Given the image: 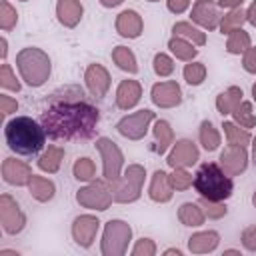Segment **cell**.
<instances>
[{
    "instance_id": "cell-1",
    "label": "cell",
    "mask_w": 256,
    "mask_h": 256,
    "mask_svg": "<svg viewBox=\"0 0 256 256\" xmlns=\"http://www.w3.org/2000/svg\"><path fill=\"white\" fill-rule=\"evenodd\" d=\"M98 120V108L84 100V92L78 86H66L54 92L48 100V108H44L40 116V124L52 140L92 138Z\"/></svg>"
},
{
    "instance_id": "cell-2",
    "label": "cell",
    "mask_w": 256,
    "mask_h": 256,
    "mask_svg": "<svg viewBox=\"0 0 256 256\" xmlns=\"http://www.w3.org/2000/svg\"><path fill=\"white\" fill-rule=\"evenodd\" d=\"M4 138L12 152L30 156L42 150L46 140V130L40 122H36L30 116H16L6 124Z\"/></svg>"
},
{
    "instance_id": "cell-3",
    "label": "cell",
    "mask_w": 256,
    "mask_h": 256,
    "mask_svg": "<svg viewBox=\"0 0 256 256\" xmlns=\"http://www.w3.org/2000/svg\"><path fill=\"white\" fill-rule=\"evenodd\" d=\"M194 188L202 198L222 202L232 196V178L216 162H204L194 174Z\"/></svg>"
},
{
    "instance_id": "cell-4",
    "label": "cell",
    "mask_w": 256,
    "mask_h": 256,
    "mask_svg": "<svg viewBox=\"0 0 256 256\" xmlns=\"http://www.w3.org/2000/svg\"><path fill=\"white\" fill-rule=\"evenodd\" d=\"M16 68H18L22 80L32 88L42 86L50 78V72H52L48 54L36 46L22 48L16 54Z\"/></svg>"
},
{
    "instance_id": "cell-5",
    "label": "cell",
    "mask_w": 256,
    "mask_h": 256,
    "mask_svg": "<svg viewBox=\"0 0 256 256\" xmlns=\"http://www.w3.org/2000/svg\"><path fill=\"white\" fill-rule=\"evenodd\" d=\"M146 178V170L140 164H130L124 172V176H120L114 184H110L112 188V196L114 202H136L142 194V184Z\"/></svg>"
},
{
    "instance_id": "cell-6",
    "label": "cell",
    "mask_w": 256,
    "mask_h": 256,
    "mask_svg": "<svg viewBox=\"0 0 256 256\" xmlns=\"http://www.w3.org/2000/svg\"><path fill=\"white\" fill-rule=\"evenodd\" d=\"M130 238H132V228L124 220H110L104 226L100 250L104 256H122L128 250Z\"/></svg>"
},
{
    "instance_id": "cell-7",
    "label": "cell",
    "mask_w": 256,
    "mask_h": 256,
    "mask_svg": "<svg viewBox=\"0 0 256 256\" xmlns=\"http://www.w3.org/2000/svg\"><path fill=\"white\" fill-rule=\"evenodd\" d=\"M96 150L102 156V176L108 184H114L122 174V164H124V154L122 150L116 146V142H112L110 138L102 136L96 140Z\"/></svg>"
},
{
    "instance_id": "cell-8",
    "label": "cell",
    "mask_w": 256,
    "mask_h": 256,
    "mask_svg": "<svg viewBox=\"0 0 256 256\" xmlns=\"http://www.w3.org/2000/svg\"><path fill=\"white\" fill-rule=\"evenodd\" d=\"M112 200H114L112 188L108 186L106 180L90 182L88 186H84L76 192V202L90 210H108Z\"/></svg>"
},
{
    "instance_id": "cell-9",
    "label": "cell",
    "mask_w": 256,
    "mask_h": 256,
    "mask_svg": "<svg viewBox=\"0 0 256 256\" xmlns=\"http://www.w3.org/2000/svg\"><path fill=\"white\" fill-rule=\"evenodd\" d=\"M154 116H156V114H154L152 110H148V108L138 110V112H134V114L124 116V118L116 124V130H118L124 138L140 140V138L146 136L148 126H150V122L154 120Z\"/></svg>"
},
{
    "instance_id": "cell-10",
    "label": "cell",
    "mask_w": 256,
    "mask_h": 256,
    "mask_svg": "<svg viewBox=\"0 0 256 256\" xmlns=\"http://www.w3.org/2000/svg\"><path fill=\"white\" fill-rule=\"evenodd\" d=\"M0 222H2L4 232H8V234H18L26 224L24 212L20 210L18 202L10 194L0 196Z\"/></svg>"
},
{
    "instance_id": "cell-11",
    "label": "cell",
    "mask_w": 256,
    "mask_h": 256,
    "mask_svg": "<svg viewBox=\"0 0 256 256\" xmlns=\"http://www.w3.org/2000/svg\"><path fill=\"white\" fill-rule=\"evenodd\" d=\"M150 96H152V102L160 108H174L182 102V90L176 80H166V82L154 84L150 90Z\"/></svg>"
},
{
    "instance_id": "cell-12",
    "label": "cell",
    "mask_w": 256,
    "mask_h": 256,
    "mask_svg": "<svg viewBox=\"0 0 256 256\" xmlns=\"http://www.w3.org/2000/svg\"><path fill=\"white\" fill-rule=\"evenodd\" d=\"M198 158H200V152L192 140H178L172 152L168 154L166 162L170 168H188V166H194Z\"/></svg>"
},
{
    "instance_id": "cell-13",
    "label": "cell",
    "mask_w": 256,
    "mask_h": 256,
    "mask_svg": "<svg viewBox=\"0 0 256 256\" xmlns=\"http://www.w3.org/2000/svg\"><path fill=\"white\" fill-rule=\"evenodd\" d=\"M248 166V152L244 146H232L228 144L220 154V168L228 176H238Z\"/></svg>"
},
{
    "instance_id": "cell-14",
    "label": "cell",
    "mask_w": 256,
    "mask_h": 256,
    "mask_svg": "<svg viewBox=\"0 0 256 256\" xmlns=\"http://www.w3.org/2000/svg\"><path fill=\"white\" fill-rule=\"evenodd\" d=\"M100 228V220L92 214H82L74 220L72 224V238L76 240L78 246L82 248H90L94 238H96V232Z\"/></svg>"
},
{
    "instance_id": "cell-15",
    "label": "cell",
    "mask_w": 256,
    "mask_h": 256,
    "mask_svg": "<svg viewBox=\"0 0 256 256\" xmlns=\"http://www.w3.org/2000/svg\"><path fill=\"white\" fill-rule=\"evenodd\" d=\"M192 22H196L198 26L206 28V30H216L220 24V14H218V6L212 0H196L190 12Z\"/></svg>"
},
{
    "instance_id": "cell-16",
    "label": "cell",
    "mask_w": 256,
    "mask_h": 256,
    "mask_svg": "<svg viewBox=\"0 0 256 256\" xmlns=\"http://www.w3.org/2000/svg\"><path fill=\"white\" fill-rule=\"evenodd\" d=\"M2 178L12 186H26L32 178V168L22 160L6 158L2 162Z\"/></svg>"
},
{
    "instance_id": "cell-17",
    "label": "cell",
    "mask_w": 256,
    "mask_h": 256,
    "mask_svg": "<svg viewBox=\"0 0 256 256\" xmlns=\"http://www.w3.org/2000/svg\"><path fill=\"white\" fill-rule=\"evenodd\" d=\"M84 80L88 90L92 92V96H106L108 88H110V74L102 64H90L84 72Z\"/></svg>"
},
{
    "instance_id": "cell-18",
    "label": "cell",
    "mask_w": 256,
    "mask_h": 256,
    "mask_svg": "<svg viewBox=\"0 0 256 256\" xmlns=\"http://www.w3.org/2000/svg\"><path fill=\"white\" fill-rule=\"evenodd\" d=\"M144 30L142 16L136 10H124L116 16V32L124 38H138Z\"/></svg>"
},
{
    "instance_id": "cell-19",
    "label": "cell",
    "mask_w": 256,
    "mask_h": 256,
    "mask_svg": "<svg viewBox=\"0 0 256 256\" xmlns=\"http://www.w3.org/2000/svg\"><path fill=\"white\" fill-rule=\"evenodd\" d=\"M142 86L136 80H122L116 90V106L120 110H130L140 102Z\"/></svg>"
},
{
    "instance_id": "cell-20",
    "label": "cell",
    "mask_w": 256,
    "mask_h": 256,
    "mask_svg": "<svg viewBox=\"0 0 256 256\" xmlns=\"http://www.w3.org/2000/svg\"><path fill=\"white\" fill-rule=\"evenodd\" d=\"M82 4L80 0H58L56 4V16H58V22L66 28H74L80 18H82Z\"/></svg>"
},
{
    "instance_id": "cell-21",
    "label": "cell",
    "mask_w": 256,
    "mask_h": 256,
    "mask_svg": "<svg viewBox=\"0 0 256 256\" xmlns=\"http://www.w3.org/2000/svg\"><path fill=\"white\" fill-rule=\"evenodd\" d=\"M220 242V236L218 232L214 230H206V232H196L188 238V250L194 252V254H206V252H212L216 250Z\"/></svg>"
},
{
    "instance_id": "cell-22",
    "label": "cell",
    "mask_w": 256,
    "mask_h": 256,
    "mask_svg": "<svg viewBox=\"0 0 256 256\" xmlns=\"http://www.w3.org/2000/svg\"><path fill=\"white\" fill-rule=\"evenodd\" d=\"M172 190L174 188L168 180V174L164 170H156L152 174V182H150V190H148L150 198L154 202H168L172 198Z\"/></svg>"
},
{
    "instance_id": "cell-23",
    "label": "cell",
    "mask_w": 256,
    "mask_h": 256,
    "mask_svg": "<svg viewBox=\"0 0 256 256\" xmlns=\"http://www.w3.org/2000/svg\"><path fill=\"white\" fill-rule=\"evenodd\" d=\"M28 190L32 194V198H36L38 202H48L54 198V192H56V186L52 180L44 178V176H36L32 174L30 182H28Z\"/></svg>"
},
{
    "instance_id": "cell-24",
    "label": "cell",
    "mask_w": 256,
    "mask_h": 256,
    "mask_svg": "<svg viewBox=\"0 0 256 256\" xmlns=\"http://www.w3.org/2000/svg\"><path fill=\"white\" fill-rule=\"evenodd\" d=\"M240 102H242V88L230 86V88H226L224 92L218 94V98H216V108H218V112H220L222 116H226V114H232L234 108H236Z\"/></svg>"
},
{
    "instance_id": "cell-25",
    "label": "cell",
    "mask_w": 256,
    "mask_h": 256,
    "mask_svg": "<svg viewBox=\"0 0 256 256\" xmlns=\"http://www.w3.org/2000/svg\"><path fill=\"white\" fill-rule=\"evenodd\" d=\"M204 210L200 208V204H194V202H184L180 208H178V220L184 224V226H202L204 224Z\"/></svg>"
},
{
    "instance_id": "cell-26",
    "label": "cell",
    "mask_w": 256,
    "mask_h": 256,
    "mask_svg": "<svg viewBox=\"0 0 256 256\" xmlns=\"http://www.w3.org/2000/svg\"><path fill=\"white\" fill-rule=\"evenodd\" d=\"M64 160V148L60 146H48V150L38 158V168L48 172V174H54L58 172L60 164Z\"/></svg>"
},
{
    "instance_id": "cell-27",
    "label": "cell",
    "mask_w": 256,
    "mask_h": 256,
    "mask_svg": "<svg viewBox=\"0 0 256 256\" xmlns=\"http://www.w3.org/2000/svg\"><path fill=\"white\" fill-rule=\"evenodd\" d=\"M112 60H114V64H116L120 70H124V72H128V74H136V72H138L136 56H134V52H132L130 48H126V46H116V48L112 50Z\"/></svg>"
},
{
    "instance_id": "cell-28",
    "label": "cell",
    "mask_w": 256,
    "mask_h": 256,
    "mask_svg": "<svg viewBox=\"0 0 256 256\" xmlns=\"http://www.w3.org/2000/svg\"><path fill=\"white\" fill-rule=\"evenodd\" d=\"M244 22H248V14H246V10H242V6H240V8H232L228 14H224V16L220 18L218 28H220L222 34H230V32L242 28Z\"/></svg>"
},
{
    "instance_id": "cell-29",
    "label": "cell",
    "mask_w": 256,
    "mask_h": 256,
    "mask_svg": "<svg viewBox=\"0 0 256 256\" xmlns=\"http://www.w3.org/2000/svg\"><path fill=\"white\" fill-rule=\"evenodd\" d=\"M172 32L174 36H180V38H186L188 42H192L194 46H204L206 44V34L202 30H198L196 26H192L190 22H176L172 26Z\"/></svg>"
},
{
    "instance_id": "cell-30",
    "label": "cell",
    "mask_w": 256,
    "mask_h": 256,
    "mask_svg": "<svg viewBox=\"0 0 256 256\" xmlns=\"http://www.w3.org/2000/svg\"><path fill=\"white\" fill-rule=\"evenodd\" d=\"M168 48L172 50V54L178 58V60H184V62H192V58L198 54V48L188 42L186 38H180V36H174L168 40Z\"/></svg>"
},
{
    "instance_id": "cell-31",
    "label": "cell",
    "mask_w": 256,
    "mask_h": 256,
    "mask_svg": "<svg viewBox=\"0 0 256 256\" xmlns=\"http://www.w3.org/2000/svg\"><path fill=\"white\" fill-rule=\"evenodd\" d=\"M224 128V134H226V142L232 144V146H248L250 144V132L246 128H240L236 122H224L222 124Z\"/></svg>"
},
{
    "instance_id": "cell-32",
    "label": "cell",
    "mask_w": 256,
    "mask_h": 256,
    "mask_svg": "<svg viewBox=\"0 0 256 256\" xmlns=\"http://www.w3.org/2000/svg\"><path fill=\"white\" fill-rule=\"evenodd\" d=\"M154 138H156V152L166 154V150L170 148V144L174 140V132L166 120H158L154 124Z\"/></svg>"
},
{
    "instance_id": "cell-33",
    "label": "cell",
    "mask_w": 256,
    "mask_h": 256,
    "mask_svg": "<svg viewBox=\"0 0 256 256\" xmlns=\"http://www.w3.org/2000/svg\"><path fill=\"white\" fill-rule=\"evenodd\" d=\"M200 144L206 152H214L220 146V132L214 128L210 120H202L200 124Z\"/></svg>"
},
{
    "instance_id": "cell-34",
    "label": "cell",
    "mask_w": 256,
    "mask_h": 256,
    "mask_svg": "<svg viewBox=\"0 0 256 256\" xmlns=\"http://www.w3.org/2000/svg\"><path fill=\"white\" fill-rule=\"evenodd\" d=\"M250 46H252V42H250V34H248L246 30L238 28V30H234V32L228 34L226 50H228L230 54H244Z\"/></svg>"
},
{
    "instance_id": "cell-35",
    "label": "cell",
    "mask_w": 256,
    "mask_h": 256,
    "mask_svg": "<svg viewBox=\"0 0 256 256\" xmlns=\"http://www.w3.org/2000/svg\"><path fill=\"white\" fill-rule=\"evenodd\" d=\"M232 116H234V122L242 128H254L256 126V114L252 110V102H240L234 108Z\"/></svg>"
},
{
    "instance_id": "cell-36",
    "label": "cell",
    "mask_w": 256,
    "mask_h": 256,
    "mask_svg": "<svg viewBox=\"0 0 256 256\" xmlns=\"http://www.w3.org/2000/svg\"><path fill=\"white\" fill-rule=\"evenodd\" d=\"M72 172H74V178L80 180V182H90L94 176H96V166L90 158H78L72 166Z\"/></svg>"
},
{
    "instance_id": "cell-37",
    "label": "cell",
    "mask_w": 256,
    "mask_h": 256,
    "mask_svg": "<svg viewBox=\"0 0 256 256\" xmlns=\"http://www.w3.org/2000/svg\"><path fill=\"white\" fill-rule=\"evenodd\" d=\"M204 78H206V66H204V62H190V64L184 66V80L190 86L202 84Z\"/></svg>"
},
{
    "instance_id": "cell-38",
    "label": "cell",
    "mask_w": 256,
    "mask_h": 256,
    "mask_svg": "<svg viewBox=\"0 0 256 256\" xmlns=\"http://www.w3.org/2000/svg\"><path fill=\"white\" fill-rule=\"evenodd\" d=\"M168 180H170L174 190H186L194 184L192 174L186 168H172V174H168Z\"/></svg>"
},
{
    "instance_id": "cell-39",
    "label": "cell",
    "mask_w": 256,
    "mask_h": 256,
    "mask_svg": "<svg viewBox=\"0 0 256 256\" xmlns=\"http://www.w3.org/2000/svg\"><path fill=\"white\" fill-rule=\"evenodd\" d=\"M16 22H18V12H16V8H12L6 0H2V2H0V28H2L4 32H8V30H12V28L16 26Z\"/></svg>"
},
{
    "instance_id": "cell-40",
    "label": "cell",
    "mask_w": 256,
    "mask_h": 256,
    "mask_svg": "<svg viewBox=\"0 0 256 256\" xmlns=\"http://www.w3.org/2000/svg\"><path fill=\"white\" fill-rule=\"evenodd\" d=\"M152 66H154V72H156L158 76H170V74L174 72V60H172L168 54H164V52H158V54L154 56Z\"/></svg>"
},
{
    "instance_id": "cell-41",
    "label": "cell",
    "mask_w": 256,
    "mask_h": 256,
    "mask_svg": "<svg viewBox=\"0 0 256 256\" xmlns=\"http://www.w3.org/2000/svg\"><path fill=\"white\" fill-rule=\"evenodd\" d=\"M0 86L2 88H6V90H20V82L16 80V76H14V72H12V68H10V64H2V68H0Z\"/></svg>"
},
{
    "instance_id": "cell-42",
    "label": "cell",
    "mask_w": 256,
    "mask_h": 256,
    "mask_svg": "<svg viewBox=\"0 0 256 256\" xmlns=\"http://www.w3.org/2000/svg\"><path fill=\"white\" fill-rule=\"evenodd\" d=\"M200 206H202V210L208 218H222L226 214V206L222 202H216V200L200 198Z\"/></svg>"
},
{
    "instance_id": "cell-43",
    "label": "cell",
    "mask_w": 256,
    "mask_h": 256,
    "mask_svg": "<svg viewBox=\"0 0 256 256\" xmlns=\"http://www.w3.org/2000/svg\"><path fill=\"white\" fill-rule=\"evenodd\" d=\"M134 256H154L156 254V244L150 238H140L136 242V246L132 248Z\"/></svg>"
},
{
    "instance_id": "cell-44",
    "label": "cell",
    "mask_w": 256,
    "mask_h": 256,
    "mask_svg": "<svg viewBox=\"0 0 256 256\" xmlns=\"http://www.w3.org/2000/svg\"><path fill=\"white\" fill-rule=\"evenodd\" d=\"M242 66H244V70H246V72L256 74V46H250V48L244 52Z\"/></svg>"
},
{
    "instance_id": "cell-45",
    "label": "cell",
    "mask_w": 256,
    "mask_h": 256,
    "mask_svg": "<svg viewBox=\"0 0 256 256\" xmlns=\"http://www.w3.org/2000/svg\"><path fill=\"white\" fill-rule=\"evenodd\" d=\"M242 244H244L246 250L256 252V226H248L242 232Z\"/></svg>"
},
{
    "instance_id": "cell-46",
    "label": "cell",
    "mask_w": 256,
    "mask_h": 256,
    "mask_svg": "<svg viewBox=\"0 0 256 256\" xmlns=\"http://www.w3.org/2000/svg\"><path fill=\"white\" fill-rule=\"evenodd\" d=\"M16 110H18V102H16L14 98L6 96V94H0V112H2L4 116H8V114H12V112H16Z\"/></svg>"
},
{
    "instance_id": "cell-47",
    "label": "cell",
    "mask_w": 256,
    "mask_h": 256,
    "mask_svg": "<svg viewBox=\"0 0 256 256\" xmlns=\"http://www.w3.org/2000/svg\"><path fill=\"white\" fill-rule=\"evenodd\" d=\"M166 6L172 14H182L190 6V0H166Z\"/></svg>"
},
{
    "instance_id": "cell-48",
    "label": "cell",
    "mask_w": 256,
    "mask_h": 256,
    "mask_svg": "<svg viewBox=\"0 0 256 256\" xmlns=\"http://www.w3.org/2000/svg\"><path fill=\"white\" fill-rule=\"evenodd\" d=\"M242 2L244 0H218V6H222V8H240L242 6Z\"/></svg>"
},
{
    "instance_id": "cell-49",
    "label": "cell",
    "mask_w": 256,
    "mask_h": 256,
    "mask_svg": "<svg viewBox=\"0 0 256 256\" xmlns=\"http://www.w3.org/2000/svg\"><path fill=\"white\" fill-rule=\"evenodd\" d=\"M246 14H248V22H250L252 26H256V0H254L252 6L246 10Z\"/></svg>"
},
{
    "instance_id": "cell-50",
    "label": "cell",
    "mask_w": 256,
    "mask_h": 256,
    "mask_svg": "<svg viewBox=\"0 0 256 256\" xmlns=\"http://www.w3.org/2000/svg\"><path fill=\"white\" fill-rule=\"evenodd\" d=\"M124 0H100V4L104 6V8H114V6H118V4H122Z\"/></svg>"
},
{
    "instance_id": "cell-51",
    "label": "cell",
    "mask_w": 256,
    "mask_h": 256,
    "mask_svg": "<svg viewBox=\"0 0 256 256\" xmlns=\"http://www.w3.org/2000/svg\"><path fill=\"white\" fill-rule=\"evenodd\" d=\"M6 46H8V44H6V38H2V58H6V52H8Z\"/></svg>"
},
{
    "instance_id": "cell-52",
    "label": "cell",
    "mask_w": 256,
    "mask_h": 256,
    "mask_svg": "<svg viewBox=\"0 0 256 256\" xmlns=\"http://www.w3.org/2000/svg\"><path fill=\"white\" fill-rule=\"evenodd\" d=\"M252 158H254V164H256V138L252 140Z\"/></svg>"
},
{
    "instance_id": "cell-53",
    "label": "cell",
    "mask_w": 256,
    "mask_h": 256,
    "mask_svg": "<svg viewBox=\"0 0 256 256\" xmlns=\"http://www.w3.org/2000/svg\"><path fill=\"white\" fill-rule=\"evenodd\" d=\"M166 254H176V256H180L182 252H180L178 248H170V250H166Z\"/></svg>"
},
{
    "instance_id": "cell-54",
    "label": "cell",
    "mask_w": 256,
    "mask_h": 256,
    "mask_svg": "<svg viewBox=\"0 0 256 256\" xmlns=\"http://www.w3.org/2000/svg\"><path fill=\"white\" fill-rule=\"evenodd\" d=\"M252 96H254V100H256V84L252 86Z\"/></svg>"
},
{
    "instance_id": "cell-55",
    "label": "cell",
    "mask_w": 256,
    "mask_h": 256,
    "mask_svg": "<svg viewBox=\"0 0 256 256\" xmlns=\"http://www.w3.org/2000/svg\"><path fill=\"white\" fill-rule=\"evenodd\" d=\"M252 204L256 206V192H254V196H252Z\"/></svg>"
},
{
    "instance_id": "cell-56",
    "label": "cell",
    "mask_w": 256,
    "mask_h": 256,
    "mask_svg": "<svg viewBox=\"0 0 256 256\" xmlns=\"http://www.w3.org/2000/svg\"><path fill=\"white\" fill-rule=\"evenodd\" d=\"M148 2H158V0H148Z\"/></svg>"
},
{
    "instance_id": "cell-57",
    "label": "cell",
    "mask_w": 256,
    "mask_h": 256,
    "mask_svg": "<svg viewBox=\"0 0 256 256\" xmlns=\"http://www.w3.org/2000/svg\"><path fill=\"white\" fill-rule=\"evenodd\" d=\"M22 2H28V0H22Z\"/></svg>"
}]
</instances>
